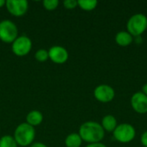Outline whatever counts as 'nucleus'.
<instances>
[{"mask_svg": "<svg viewBox=\"0 0 147 147\" xmlns=\"http://www.w3.org/2000/svg\"><path fill=\"white\" fill-rule=\"evenodd\" d=\"M78 134L83 141H85L88 144H93L101 142L104 139L105 131L100 123L90 121L80 126Z\"/></svg>", "mask_w": 147, "mask_h": 147, "instance_id": "obj_1", "label": "nucleus"}, {"mask_svg": "<svg viewBox=\"0 0 147 147\" xmlns=\"http://www.w3.org/2000/svg\"><path fill=\"white\" fill-rule=\"evenodd\" d=\"M14 139L17 146L26 147L31 146L34 143L35 138V130L34 127L28 125L26 122L19 124L14 133Z\"/></svg>", "mask_w": 147, "mask_h": 147, "instance_id": "obj_2", "label": "nucleus"}, {"mask_svg": "<svg viewBox=\"0 0 147 147\" xmlns=\"http://www.w3.org/2000/svg\"><path fill=\"white\" fill-rule=\"evenodd\" d=\"M147 28V16L142 13L133 15L127 22V31L134 38L141 36Z\"/></svg>", "mask_w": 147, "mask_h": 147, "instance_id": "obj_3", "label": "nucleus"}, {"mask_svg": "<svg viewBox=\"0 0 147 147\" xmlns=\"http://www.w3.org/2000/svg\"><path fill=\"white\" fill-rule=\"evenodd\" d=\"M113 136L115 140L120 143L127 144L133 141L136 136V130L132 124L121 123L118 124L113 132Z\"/></svg>", "mask_w": 147, "mask_h": 147, "instance_id": "obj_4", "label": "nucleus"}, {"mask_svg": "<svg viewBox=\"0 0 147 147\" xmlns=\"http://www.w3.org/2000/svg\"><path fill=\"white\" fill-rule=\"evenodd\" d=\"M18 37V29L16 25L10 20H3L0 22V40L8 44H12Z\"/></svg>", "mask_w": 147, "mask_h": 147, "instance_id": "obj_5", "label": "nucleus"}, {"mask_svg": "<svg viewBox=\"0 0 147 147\" xmlns=\"http://www.w3.org/2000/svg\"><path fill=\"white\" fill-rule=\"evenodd\" d=\"M11 49L15 55L24 57L28 55L32 49V40L26 35H21L14 40Z\"/></svg>", "mask_w": 147, "mask_h": 147, "instance_id": "obj_6", "label": "nucleus"}, {"mask_svg": "<svg viewBox=\"0 0 147 147\" xmlns=\"http://www.w3.org/2000/svg\"><path fill=\"white\" fill-rule=\"evenodd\" d=\"M95 98L102 103H108L114 100L115 96V91L114 88L109 84H100L94 90Z\"/></svg>", "mask_w": 147, "mask_h": 147, "instance_id": "obj_7", "label": "nucleus"}, {"mask_svg": "<svg viewBox=\"0 0 147 147\" xmlns=\"http://www.w3.org/2000/svg\"><path fill=\"white\" fill-rule=\"evenodd\" d=\"M5 6L9 14L16 17L24 16L28 9V3L26 0H7Z\"/></svg>", "mask_w": 147, "mask_h": 147, "instance_id": "obj_8", "label": "nucleus"}, {"mask_svg": "<svg viewBox=\"0 0 147 147\" xmlns=\"http://www.w3.org/2000/svg\"><path fill=\"white\" fill-rule=\"evenodd\" d=\"M133 109L140 115L147 113V96L141 91L135 92L130 100Z\"/></svg>", "mask_w": 147, "mask_h": 147, "instance_id": "obj_9", "label": "nucleus"}, {"mask_svg": "<svg viewBox=\"0 0 147 147\" xmlns=\"http://www.w3.org/2000/svg\"><path fill=\"white\" fill-rule=\"evenodd\" d=\"M49 59L55 64H65L69 59L68 51L61 46H53L48 51Z\"/></svg>", "mask_w": 147, "mask_h": 147, "instance_id": "obj_10", "label": "nucleus"}, {"mask_svg": "<svg viewBox=\"0 0 147 147\" xmlns=\"http://www.w3.org/2000/svg\"><path fill=\"white\" fill-rule=\"evenodd\" d=\"M115 42L120 47H127L134 41V37L127 31H120L115 34Z\"/></svg>", "mask_w": 147, "mask_h": 147, "instance_id": "obj_11", "label": "nucleus"}, {"mask_svg": "<svg viewBox=\"0 0 147 147\" xmlns=\"http://www.w3.org/2000/svg\"><path fill=\"white\" fill-rule=\"evenodd\" d=\"M101 125H102V128H103V130L105 132L113 133L114 130L118 126V123H117L116 118L114 115H105L102 118Z\"/></svg>", "mask_w": 147, "mask_h": 147, "instance_id": "obj_12", "label": "nucleus"}, {"mask_svg": "<svg viewBox=\"0 0 147 147\" xmlns=\"http://www.w3.org/2000/svg\"><path fill=\"white\" fill-rule=\"evenodd\" d=\"M43 121V115L39 110H32L26 116V123L32 127H37Z\"/></svg>", "mask_w": 147, "mask_h": 147, "instance_id": "obj_13", "label": "nucleus"}, {"mask_svg": "<svg viewBox=\"0 0 147 147\" xmlns=\"http://www.w3.org/2000/svg\"><path fill=\"white\" fill-rule=\"evenodd\" d=\"M82 139L78 134L72 133L66 136L65 140V145L66 147H80L82 145Z\"/></svg>", "mask_w": 147, "mask_h": 147, "instance_id": "obj_14", "label": "nucleus"}, {"mask_svg": "<svg viewBox=\"0 0 147 147\" xmlns=\"http://www.w3.org/2000/svg\"><path fill=\"white\" fill-rule=\"evenodd\" d=\"M98 2L96 0H78V6L85 11H91L96 8Z\"/></svg>", "mask_w": 147, "mask_h": 147, "instance_id": "obj_15", "label": "nucleus"}, {"mask_svg": "<svg viewBox=\"0 0 147 147\" xmlns=\"http://www.w3.org/2000/svg\"><path fill=\"white\" fill-rule=\"evenodd\" d=\"M17 144L11 135H3L0 139V147H17Z\"/></svg>", "mask_w": 147, "mask_h": 147, "instance_id": "obj_16", "label": "nucleus"}, {"mask_svg": "<svg viewBox=\"0 0 147 147\" xmlns=\"http://www.w3.org/2000/svg\"><path fill=\"white\" fill-rule=\"evenodd\" d=\"M34 58L39 62H45L49 59L48 51L46 49H39L34 55Z\"/></svg>", "mask_w": 147, "mask_h": 147, "instance_id": "obj_17", "label": "nucleus"}, {"mask_svg": "<svg viewBox=\"0 0 147 147\" xmlns=\"http://www.w3.org/2000/svg\"><path fill=\"white\" fill-rule=\"evenodd\" d=\"M59 0H45L42 3L43 7L49 11L56 9L59 6Z\"/></svg>", "mask_w": 147, "mask_h": 147, "instance_id": "obj_18", "label": "nucleus"}, {"mask_svg": "<svg viewBox=\"0 0 147 147\" xmlns=\"http://www.w3.org/2000/svg\"><path fill=\"white\" fill-rule=\"evenodd\" d=\"M63 5L67 9H73L78 7V1L76 0H65L63 3Z\"/></svg>", "mask_w": 147, "mask_h": 147, "instance_id": "obj_19", "label": "nucleus"}, {"mask_svg": "<svg viewBox=\"0 0 147 147\" xmlns=\"http://www.w3.org/2000/svg\"><path fill=\"white\" fill-rule=\"evenodd\" d=\"M140 142L144 147H147V131H145L141 137H140Z\"/></svg>", "mask_w": 147, "mask_h": 147, "instance_id": "obj_20", "label": "nucleus"}, {"mask_svg": "<svg viewBox=\"0 0 147 147\" xmlns=\"http://www.w3.org/2000/svg\"><path fill=\"white\" fill-rule=\"evenodd\" d=\"M85 147H107L106 145H104L102 142H98V143H93V144H88Z\"/></svg>", "mask_w": 147, "mask_h": 147, "instance_id": "obj_21", "label": "nucleus"}, {"mask_svg": "<svg viewBox=\"0 0 147 147\" xmlns=\"http://www.w3.org/2000/svg\"><path fill=\"white\" fill-rule=\"evenodd\" d=\"M30 147H47L45 144L41 143V142H35V143H33Z\"/></svg>", "mask_w": 147, "mask_h": 147, "instance_id": "obj_22", "label": "nucleus"}, {"mask_svg": "<svg viewBox=\"0 0 147 147\" xmlns=\"http://www.w3.org/2000/svg\"><path fill=\"white\" fill-rule=\"evenodd\" d=\"M141 92L144 93V94L147 96V83L143 85V87H142V91H141Z\"/></svg>", "mask_w": 147, "mask_h": 147, "instance_id": "obj_23", "label": "nucleus"}, {"mask_svg": "<svg viewBox=\"0 0 147 147\" xmlns=\"http://www.w3.org/2000/svg\"><path fill=\"white\" fill-rule=\"evenodd\" d=\"M5 4H6V1H4V0H0V8L5 6Z\"/></svg>", "mask_w": 147, "mask_h": 147, "instance_id": "obj_24", "label": "nucleus"}]
</instances>
